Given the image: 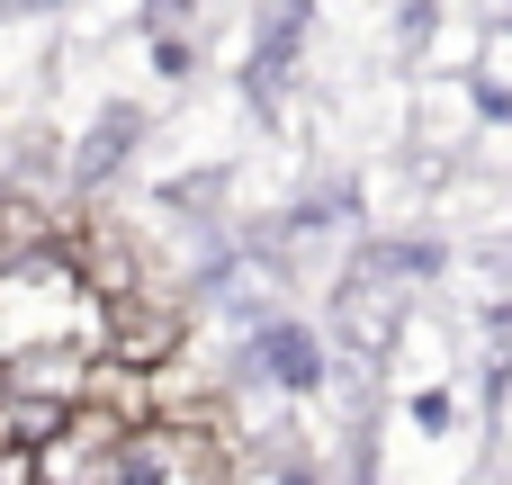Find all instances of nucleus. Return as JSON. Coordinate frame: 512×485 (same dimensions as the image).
<instances>
[{
  "instance_id": "obj_1",
  "label": "nucleus",
  "mask_w": 512,
  "mask_h": 485,
  "mask_svg": "<svg viewBox=\"0 0 512 485\" xmlns=\"http://www.w3.org/2000/svg\"><path fill=\"white\" fill-rule=\"evenodd\" d=\"M99 342V288L45 243L0 261V369L27 351H90Z\"/></svg>"
}]
</instances>
